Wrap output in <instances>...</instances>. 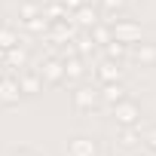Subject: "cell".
Masks as SVG:
<instances>
[{
  "instance_id": "1",
  "label": "cell",
  "mask_w": 156,
  "mask_h": 156,
  "mask_svg": "<svg viewBox=\"0 0 156 156\" xmlns=\"http://www.w3.org/2000/svg\"><path fill=\"white\" fill-rule=\"evenodd\" d=\"M113 113H116V119L122 122V126H135L138 122V104H132V101H119V104H113Z\"/></svg>"
},
{
  "instance_id": "2",
  "label": "cell",
  "mask_w": 156,
  "mask_h": 156,
  "mask_svg": "<svg viewBox=\"0 0 156 156\" xmlns=\"http://www.w3.org/2000/svg\"><path fill=\"white\" fill-rule=\"evenodd\" d=\"M95 104H98V92H92V89H76L73 92V107L76 110H89Z\"/></svg>"
},
{
  "instance_id": "3",
  "label": "cell",
  "mask_w": 156,
  "mask_h": 156,
  "mask_svg": "<svg viewBox=\"0 0 156 156\" xmlns=\"http://www.w3.org/2000/svg\"><path fill=\"white\" fill-rule=\"evenodd\" d=\"M19 95H22L19 80H0V101L12 104V101H19Z\"/></svg>"
},
{
  "instance_id": "4",
  "label": "cell",
  "mask_w": 156,
  "mask_h": 156,
  "mask_svg": "<svg viewBox=\"0 0 156 156\" xmlns=\"http://www.w3.org/2000/svg\"><path fill=\"white\" fill-rule=\"evenodd\" d=\"M67 156H95V144L89 138H73L67 147Z\"/></svg>"
},
{
  "instance_id": "5",
  "label": "cell",
  "mask_w": 156,
  "mask_h": 156,
  "mask_svg": "<svg viewBox=\"0 0 156 156\" xmlns=\"http://www.w3.org/2000/svg\"><path fill=\"white\" fill-rule=\"evenodd\" d=\"M98 76H101L104 83H116L119 76H122V67H119L116 61H101V64H98Z\"/></svg>"
},
{
  "instance_id": "6",
  "label": "cell",
  "mask_w": 156,
  "mask_h": 156,
  "mask_svg": "<svg viewBox=\"0 0 156 156\" xmlns=\"http://www.w3.org/2000/svg\"><path fill=\"white\" fill-rule=\"evenodd\" d=\"M138 37H141L138 25H132V22H122V25H116V37H113V40H119V43H135Z\"/></svg>"
},
{
  "instance_id": "7",
  "label": "cell",
  "mask_w": 156,
  "mask_h": 156,
  "mask_svg": "<svg viewBox=\"0 0 156 156\" xmlns=\"http://www.w3.org/2000/svg\"><path fill=\"white\" fill-rule=\"evenodd\" d=\"M73 19H76V25H83V28H95V25H98V12L89 9V6H80Z\"/></svg>"
},
{
  "instance_id": "8",
  "label": "cell",
  "mask_w": 156,
  "mask_h": 156,
  "mask_svg": "<svg viewBox=\"0 0 156 156\" xmlns=\"http://www.w3.org/2000/svg\"><path fill=\"white\" fill-rule=\"evenodd\" d=\"M122 92H126L122 86H116V83H107V86H104V101H110V104H119V101L126 98Z\"/></svg>"
},
{
  "instance_id": "9",
  "label": "cell",
  "mask_w": 156,
  "mask_h": 156,
  "mask_svg": "<svg viewBox=\"0 0 156 156\" xmlns=\"http://www.w3.org/2000/svg\"><path fill=\"white\" fill-rule=\"evenodd\" d=\"M64 73L70 76V80H80V76H83V61H80V58L67 61V64H64Z\"/></svg>"
},
{
  "instance_id": "10",
  "label": "cell",
  "mask_w": 156,
  "mask_h": 156,
  "mask_svg": "<svg viewBox=\"0 0 156 156\" xmlns=\"http://www.w3.org/2000/svg\"><path fill=\"white\" fill-rule=\"evenodd\" d=\"M43 73L49 76V80H61V73H64V64H58V61H49V64L43 67Z\"/></svg>"
},
{
  "instance_id": "11",
  "label": "cell",
  "mask_w": 156,
  "mask_h": 156,
  "mask_svg": "<svg viewBox=\"0 0 156 156\" xmlns=\"http://www.w3.org/2000/svg\"><path fill=\"white\" fill-rule=\"evenodd\" d=\"M16 46V34L9 28H0V49H12Z\"/></svg>"
},
{
  "instance_id": "12",
  "label": "cell",
  "mask_w": 156,
  "mask_h": 156,
  "mask_svg": "<svg viewBox=\"0 0 156 156\" xmlns=\"http://www.w3.org/2000/svg\"><path fill=\"white\" fill-rule=\"evenodd\" d=\"M19 86H22V92H37V89H40V80L31 73V76H25V80H22Z\"/></svg>"
},
{
  "instance_id": "13",
  "label": "cell",
  "mask_w": 156,
  "mask_h": 156,
  "mask_svg": "<svg viewBox=\"0 0 156 156\" xmlns=\"http://www.w3.org/2000/svg\"><path fill=\"white\" fill-rule=\"evenodd\" d=\"M92 40H95V43H110L107 28H98V25H95V28H92Z\"/></svg>"
},
{
  "instance_id": "14",
  "label": "cell",
  "mask_w": 156,
  "mask_h": 156,
  "mask_svg": "<svg viewBox=\"0 0 156 156\" xmlns=\"http://www.w3.org/2000/svg\"><path fill=\"white\" fill-rule=\"evenodd\" d=\"M122 52H126V43H119V40H110V43H107V55L116 58V55H122Z\"/></svg>"
},
{
  "instance_id": "15",
  "label": "cell",
  "mask_w": 156,
  "mask_h": 156,
  "mask_svg": "<svg viewBox=\"0 0 156 156\" xmlns=\"http://www.w3.org/2000/svg\"><path fill=\"white\" fill-rule=\"evenodd\" d=\"M25 28H31V31H40V28H46V19L40 16V19H25Z\"/></svg>"
},
{
  "instance_id": "16",
  "label": "cell",
  "mask_w": 156,
  "mask_h": 156,
  "mask_svg": "<svg viewBox=\"0 0 156 156\" xmlns=\"http://www.w3.org/2000/svg\"><path fill=\"white\" fill-rule=\"evenodd\" d=\"M147 144H150V147H156V129H150V132H147Z\"/></svg>"
},
{
  "instance_id": "17",
  "label": "cell",
  "mask_w": 156,
  "mask_h": 156,
  "mask_svg": "<svg viewBox=\"0 0 156 156\" xmlns=\"http://www.w3.org/2000/svg\"><path fill=\"white\" fill-rule=\"evenodd\" d=\"M104 6H107V9H113V6H122V0H104Z\"/></svg>"
},
{
  "instance_id": "18",
  "label": "cell",
  "mask_w": 156,
  "mask_h": 156,
  "mask_svg": "<svg viewBox=\"0 0 156 156\" xmlns=\"http://www.w3.org/2000/svg\"><path fill=\"white\" fill-rule=\"evenodd\" d=\"M0 80H3V64H0Z\"/></svg>"
}]
</instances>
